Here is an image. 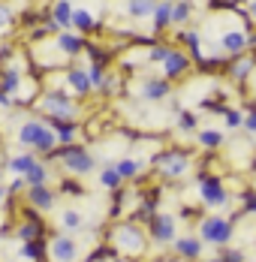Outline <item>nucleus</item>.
Returning <instances> with one entry per match:
<instances>
[{
    "label": "nucleus",
    "mask_w": 256,
    "mask_h": 262,
    "mask_svg": "<svg viewBox=\"0 0 256 262\" xmlns=\"http://www.w3.org/2000/svg\"><path fill=\"white\" fill-rule=\"evenodd\" d=\"M0 105H3V108H6V105H12V97H9V94H3V88H0Z\"/></svg>",
    "instance_id": "nucleus-43"
},
{
    "label": "nucleus",
    "mask_w": 256,
    "mask_h": 262,
    "mask_svg": "<svg viewBox=\"0 0 256 262\" xmlns=\"http://www.w3.org/2000/svg\"><path fill=\"white\" fill-rule=\"evenodd\" d=\"M244 130H247V133H253V136H256V112L244 115Z\"/></svg>",
    "instance_id": "nucleus-41"
},
{
    "label": "nucleus",
    "mask_w": 256,
    "mask_h": 262,
    "mask_svg": "<svg viewBox=\"0 0 256 262\" xmlns=\"http://www.w3.org/2000/svg\"><path fill=\"white\" fill-rule=\"evenodd\" d=\"M199 199H202L208 208H223L229 202V193H226V187L217 181V178H202L199 181Z\"/></svg>",
    "instance_id": "nucleus-9"
},
{
    "label": "nucleus",
    "mask_w": 256,
    "mask_h": 262,
    "mask_svg": "<svg viewBox=\"0 0 256 262\" xmlns=\"http://www.w3.org/2000/svg\"><path fill=\"white\" fill-rule=\"evenodd\" d=\"M67 81H70V88H73L76 94H88V91H94L88 70H81V67H70V70H67Z\"/></svg>",
    "instance_id": "nucleus-18"
},
{
    "label": "nucleus",
    "mask_w": 256,
    "mask_h": 262,
    "mask_svg": "<svg viewBox=\"0 0 256 262\" xmlns=\"http://www.w3.org/2000/svg\"><path fill=\"white\" fill-rule=\"evenodd\" d=\"M22 253H25L27 259H33V256H39V247H36V244H33V241H27L25 247H22Z\"/></svg>",
    "instance_id": "nucleus-40"
},
{
    "label": "nucleus",
    "mask_w": 256,
    "mask_h": 262,
    "mask_svg": "<svg viewBox=\"0 0 256 262\" xmlns=\"http://www.w3.org/2000/svg\"><path fill=\"white\" fill-rule=\"evenodd\" d=\"M223 121H226V127H229V130L244 127V115H241L238 108H226V112H223Z\"/></svg>",
    "instance_id": "nucleus-31"
},
{
    "label": "nucleus",
    "mask_w": 256,
    "mask_h": 262,
    "mask_svg": "<svg viewBox=\"0 0 256 262\" xmlns=\"http://www.w3.org/2000/svg\"><path fill=\"white\" fill-rule=\"evenodd\" d=\"M169 54H172V49H169V46H154L151 52H148V57H151L154 63H160V67H163Z\"/></svg>",
    "instance_id": "nucleus-32"
},
{
    "label": "nucleus",
    "mask_w": 256,
    "mask_h": 262,
    "mask_svg": "<svg viewBox=\"0 0 256 262\" xmlns=\"http://www.w3.org/2000/svg\"><path fill=\"white\" fill-rule=\"evenodd\" d=\"M232 232H235V226L226 217H220V214H211V217H205L202 223H199V238L208 241V244H217V247L229 244Z\"/></svg>",
    "instance_id": "nucleus-3"
},
{
    "label": "nucleus",
    "mask_w": 256,
    "mask_h": 262,
    "mask_svg": "<svg viewBox=\"0 0 256 262\" xmlns=\"http://www.w3.org/2000/svg\"><path fill=\"white\" fill-rule=\"evenodd\" d=\"M151 238L157 244H175V238H178V223H175V217L166 214V211H160L151 223Z\"/></svg>",
    "instance_id": "nucleus-8"
},
{
    "label": "nucleus",
    "mask_w": 256,
    "mask_h": 262,
    "mask_svg": "<svg viewBox=\"0 0 256 262\" xmlns=\"http://www.w3.org/2000/svg\"><path fill=\"white\" fill-rule=\"evenodd\" d=\"M36 163H39V160L33 157V154H12V157H9V163H6V169H9L12 175L25 178L27 172H30V169L36 166Z\"/></svg>",
    "instance_id": "nucleus-19"
},
{
    "label": "nucleus",
    "mask_w": 256,
    "mask_h": 262,
    "mask_svg": "<svg viewBox=\"0 0 256 262\" xmlns=\"http://www.w3.org/2000/svg\"><path fill=\"white\" fill-rule=\"evenodd\" d=\"M250 18L256 21V0H250Z\"/></svg>",
    "instance_id": "nucleus-46"
},
{
    "label": "nucleus",
    "mask_w": 256,
    "mask_h": 262,
    "mask_svg": "<svg viewBox=\"0 0 256 262\" xmlns=\"http://www.w3.org/2000/svg\"><path fill=\"white\" fill-rule=\"evenodd\" d=\"M88 76H91V84H94V88H97V84H100V81H102V76H105V73H102V67H100V63H94V67H91V73H88Z\"/></svg>",
    "instance_id": "nucleus-39"
},
{
    "label": "nucleus",
    "mask_w": 256,
    "mask_h": 262,
    "mask_svg": "<svg viewBox=\"0 0 256 262\" xmlns=\"http://www.w3.org/2000/svg\"><path fill=\"white\" fill-rule=\"evenodd\" d=\"M49 259L51 262H78V241L67 232L51 238L49 244Z\"/></svg>",
    "instance_id": "nucleus-7"
},
{
    "label": "nucleus",
    "mask_w": 256,
    "mask_h": 262,
    "mask_svg": "<svg viewBox=\"0 0 256 262\" xmlns=\"http://www.w3.org/2000/svg\"><path fill=\"white\" fill-rule=\"evenodd\" d=\"M57 226H60V232L73 235V232H78V229H84V217H81L78 208H63L60 217H57Z\"/></svg>",
    "instance_id": "nucleus-15"
},
{
    "label": "nucleus",
    "mask_w": 256,
    "mask_h": 262,
    "mask_svg": "<svg viewBox=\"0 0 256 262\" xmlns=\"http://www.w3.org/2000/svg\"><path fill=\"white\" fill-rule=\"evenodd\" d=\"M112 241H115V247L124 250L127 256H139V253L145 250V235H142V229H139L136 223H121V226L112 232Z\"/></svg>",
    "instance_id": "nucleus-4"
},
{
    "label": "nucleus",
    "mask_w": 256,
    "mask_h": 262,
    "mask_svg": "<svg viewBox=\"0 0 256 262\" xmlns=\"http://www.w3.org/2000/svg\"><path fill=\"white\" fill-rule=\"evenodd\" d=\"M25 181H27V187H46V184H49V169H46V163H36V166L25 175Z\"/></svg>",
    "instance_id": "nucleus-26"
},
{
    "label": "nucleus",
    "mask_w": 256,
    "mask_h": 262,
    "mask_svg": "<svg viewBox=\"0 0 256 262\" xmlns=\"http://www.w3.org/2000/svg\"><path fill=\"white\" fill-rule=\"evenodd\" d=\"M36 235H39V226H36V223H25V226L18 229V238H22V241H33Z\"/></svg>",
    "instance_id": "nucleus-35"
},
{
    "label": "nucleus",
    "mask_w": 256,
    "mask_h": 262,
    "mask_svg": "<svg viewBox=\"0 0 256 262\" xmlns=\"http://www.w3.org/2000/svg\"><path fill=\"white\" fill-rule=\"evenodd\" d=\"M15 142H22L25 148H33L39 154H51L57 148V136L46 121H25L15 133Z\"/></svg>",
    "instance_id": "nucleus-1"
},
{
    "label": "nucleus",
    "mask_w": 256,
    "mask_h": 262,
    "mask_svg": "<svg viewBox=\"0 0 256 262\" xmlns=\"http://www.w3.org/2000/svg\"><path fill=\"white\" fill-rule=\"evenodd\" d=\"M181 39H184V42L193 49V54H202V49H199V33H193V30H184V33H181Z\"/></svg>",
    "instance_id": "nucleus-34"
},
{
    "label": "nucleus",
    "mask_w": 256,
    "mask_h": 262,
    "mask_svg": "<svg viewBox=\"0 0 256 262\" xmlns=\"http://www.w3.org/2000/svg\"><path fill=\"white\" fill-rule=\"evenodd\" d=\"M94 25H97V15L91 12V9H76L73 12V27H76L78 33H88V30H94Z\"/></svg>",
    "instance_id": "nucleus-23"
},
{
    "label": "nucleus",
    "mask_w": 256,
    "mask_h": 262,
    "mask_svg": "<svg viewBox=\"0 0 256 262\" xmlns=\"http://www.w3.org/2000/svg\"><path fill=\"white\" fill-rule=\"evenodd\" d=\"M18 84H22V73L15 70V67H9V70H3V76H0V88H3V94H15L18 91Z\"/></svg>",
    "instance_id": "nucleus-25"
},
{
    "label": "nucleus",
    "mask_w": 256,
    "mask_h": 262,
    "mask_svg": "<svg viewBox=\"0 0 256 262\" xmlns=\"http://www.w3.org/2000/svg\"><path fill=\"white\" fill-rule=\"evenodd\" d=\"M157 172L163 178H184L190 172V157L181 154V151H166L157 157Z\"/></svg>",
    "instance_id": "nucleus-6"
},
{
    "label": "nucleus",
    "mask_w": 256,
    "mask_h": 262,
    "mask_svg": "<svg viewBox=\"0 0 256 262\" xmlns=\"http://www.w3.org/2000/svg\"><path fill=\"white\" fill-rule=\"evenodd\" d=\"M169 94H172L169 79H148V81H142V84L136 88V97L145 100V103H160V100H166Z\"/></svg>",
    "instance_id": "nucleus-10"
},
{
    "label": "nucleus",
    "mask_w": 256,
    "mask_h": 262,
    "mask_svg": "<svg viewBox=\"0 0 256 262\" xmlns=\"http://www.w3.org/2000/svg\"><path fill=\"white\" fill-rule=\"evenodd\" d=\"M97 88H100L102 94H112V91L118 88V79H115V76H102V81L97 84Z\"/></svg>",
    "instance_id": "nucleus-37"
},
{
    "label": "nucleus",
    "mask_w": 256,
    "mask_h": 262,
    "mask_svg": "<svg viewBox=\"0 0 256 262\" xmlns=\"http://www.w3.org/2000/svg\"><path fill=\"white\" fill-rule=\"evenodd\" d=\"M0 175H3V169H0Z\"/></svg>",
    "instance_id": "nucleus-49"
},
{
    "label": "nucleus",
    "mask_w": 256,
    "mask_h": 262,
    "mask_svg": "<svg viewBox=\"0 0 256 262\" xmlns=\"http://www.w3.org/2000/svg\"><path fill=\"white\" fill-rule=\"evenodd\" d=\"M187 67H190V60H187V54L184 52H172L166 57V63H163V76L166 79H178L187 73Z\"/></svg>",
    "instance_id": "nucleus-16"
},
{
    "label": "nucleus",
    "mask_w": 256,
    "mask_h": 262,
    "mask_svg": "<svg viewBox=\"0 0 256 262\" xmlns=\"http://www.w3.org/2000/svg\"><path fill=\"white\" fill-rule=\"evenodd\" d=\"M247 211H253L256 214V196H247Z\"/></svg>",
    "instance_id": "nucleus-45"
},
{
    "label": "nucleus",
    "mask_w": 256,
    "mask_h": 262,
    "mask_svg": "<svg viewBox=\"0 0 256 262\" xmlns=\"http://www.w3.org/2000/svg\"><path fill=\"white\" fill-rule=\"evenodd\" d=\"M6 196H9V187H6V184L0 181V205H3V202H6Z\"/></svg>",
    "instance_id": "nucleus-44"
},
{
    "label": "nucleus",
    "mask_w": 256,
    "mask_h": 262,
    "mask_svg": "<svg viewBox=\"0 0 256 262\" xmlns=\"http://www.w3.org/2000/svg\"><path fill=\"white\" fill-rule=\"evenodd\" d=\"M39 108H46L49 118H57V121H73L78 115V105L67 91H46L39 97Z\"/></svg>",
    "instance_id": "nucleus-2"
},
{
    "label": "nucleus",
    "mask_w": 256,
    "mask_h": 262,
    "mask_svg": "<svg viewBox=\"0 0 256 262\" xmlns=\"http://www.w3.org/2000/svg\"><path fill=\"white\" fill-rule=\"evenodd\" d=\"M25 187H27L25 178H15V181L9 184V193H18V190H25Z\"/></svg>",
    "instance_id": "nucleus-42"
},
{
    "label": "nucleus",
    "mask_w": 256,
    "mask_h": 262,
    "mask_svg": "<svg viewBox=\"0 0 256 262\" xmlns=\"http://www.w3.org/2000/svg\"><path fill=\"white\" fill-rule=\"evenodd\" d=\"M73 12H76V6L70 0H54V6H51V25L57 27V30L73 27Z\"/></svg>",
    "instance_id": "nucleus-12"
},
{
    "label": "nucleus",
    "mask_w": 256,
    "mask_h": 262,
    "mask_svg": "<svg viewBox=\"0 0 256 262\" xmlns=\"http://www.w3.org/2000/svg\"><path fill=\"white\" fill-rule=\"evenodd\" d=\"M190 12H193V9H190V3H187V0H184V3H172V25H187V21H190Z\"/></svg>",
    "instance_id": "nucleus-29"
},
{
    "label": "nucleus",
    "mask_w": 256,
    "mask_h": 262,
    "mask_svg": "<svg viewBox=\"0 0 256 262\" xmlns=\"http://www.w3.org/2000/svg\"><path fill=\"white\" fill-rule=\"evenodd\" d=\"M46 124L54 130V136H57V145H70V142L78 136V127L73 124V121H57V118H49Z\"/></svg>",
    "instance_id": "nucleus-17"
},
{
    "label": "nucleus",
    "mask_w": 256,
    "mask_h": 262,
    "mask_svg": "<svg viewBox=\"0 0 256 262\" xmlns=\"http://www.w3.org/2000/svg\"><path fill=\"white\" fill-rule=\"evenodd\" d=\"M27 202H30L33 208H39V211H51L57 199H54L51 187H27Z\"/></svg>",
    "instance_id": "nucleus-13"
},
{
    "label": "nucleus",
    "mask_w": 256,
    "mask_h": 262,
    "mask_svg": "<svg viewBox=\"0 0 256 262\" xmlns=\"http://www.w3.org/2000/svg\"><path fill=\"white\" fill-rule=\"evenodd\" d=\"M172 247H175L178 259L193 262V259H199V256H202V238H196V235H178Z\"/></svg>",
    "instance_id": "nucleus-11"
},
{
    "label": "nucleus",
    "mask_w": 256,
    "mask_h": 262,
    "mask_svg": "<svg viewBox=\"0 0 256 262\" xmlns=\"http://www.w3.org/2000/svg\"><path fill=\"white\" fill-rule=\"evenodd\" d=\"M112 166L118 169L121 178H136L142 172V160H136V157H121L118 163H112Z\"/></svg>",
    "instance_id": "nucleus-24"
},
{
    "label": "nucleus",
    "mask_w": 256,
    "mask_h": 262,
    "mask_svg": "<svg viewBox=\"0 0 256 262\" xmlns=\"http://www.w3.org/2000/svg\"><path fill=\"white\" fill-rule=\"evenodd\" d=\"M169 262H187V259H169Z\"/></svg>",
    "instance_id": "nucleus-48"
},
{
    "label": "nucleus",
    "mask_w": 256,
    "mask_h": 262,
    "mask_svg": "<svg viewBox=\"0 0 256 262\" xmlns=\"http://www.w3.org/2000/svg\"><path fill=\"white\" fill-rule=\"evenodd\" d=\"M12 27V9L6 3H0V33H6Z\"/></svg>",
    "instance_id": "nucleus-33"
},
{
    "label": "nucleus",
    "mask_w": 256,
    "mask_h": 262,
    "mask_svg": "<svg viewBox=\"0 0 256 262\" xmlns=\"http://www.w3.org/2000/svg\"><path fill=\"white\" fill-rule=\"evenodd\" d=\"M250 70H253V60H250V57H244V60H238V63H235V67H232V79H247V76H250Z\"/></svg>",
    "instance_id": "nucleus-30"
},
{
    "label": "nucleus",
    "mask_w": 256,
    "mask_h": 262,
    "mask_svg": "<svg viewBox=\"0 0 256 262\" xmlns=\"http://www.w3.org/2000/svg\"><path fill=\"white\" fill-rule=\"evenodd\" d=\"M60 166L73 175H91L97 169V160L94 154H88L84 148H63L60 151Z\"/></svg>",
    "instance_id": "nucleus-5"
},
{
    "label": "nucleus",
    "mask_w": 256,
    "mask_h": 262,
    "mask_svg": "<svg viewBox=\"0 0 256 262\" xmlns=\"http://www.w3.org/2000/svg\"><path fill=\"white\" fill-rule=\"evenodd\" d=\"M169 25H172V0H163L154 6V30H163Z\"/></svg>",
    "instance_id": "nucleus-22"
},
{
    "label": "nucleus",
    "mask_w": 256,
    "mask_h": 262,
    "mask_svg": "<svg viewBox=\"0 0 256 262\" xmlns=\"http://www.w3.org/2000/svg\"><path fill=\"white\" fill-rule=\"evenodd\" d=\"M199 145L202 148H220L223 145V133L220 130H199Z\"/></svg>",
    "instance_id": "nucleus-28"
},
{
    "label": "nucleus",
    "mask_w": 256,
    "mask_h": 262,
    "mask_svg": "<svg viewBox=\"0 0 256 262\" xmlns=\"http://www.w3.org/2000/svg\"><path fill=\"white\" fill-rule=\"evenodd\" d=\"M178 127H181V130H196V115L181 112V115H178Z\"/></svg>",
    "instance_id": "nucleus-36"
},
{
    "label": "nucleus",
    "mask_w": 256,
    "mask_h": 262,
    "mask_svg": "<svg viewBox=\"0 0 256 262\" xmlns=\"http://www.w3.org/2000/svg\"><path fill=\"white\" fill-rule=\"evenodd\" d=\"M121 181H124V178L118 175V169H115L112 163H109V166L100 172V187H102V190H118V187H121Z\"/></svg>",
    "instance_id": "nucleus-27"
},
{
    "label": "nucleus",
    "mask_w": 256,
    "mask_h": 262,
    "mask_svg": "<svg viewBox=\"0 0 256 262\" xmlns=\"http://www.w3.org/2000/svg\"><path fill=\"white\" fill-rule=\"evenodd\" d=\"M109 262H127V259H109Z\"/></svg>",
    "instance_id": "nucleus-47"
},
{
    "label": "nucleus",
    "mask_w": 256,
    "mask_h": 262,
    "mask_svg": "<svg viewBox=\"0 0 256 262\" xmlns=\"http://www.w3.org/2000/svg\"><path fill=\"white\" fill-rule=\"evenodd\" d=\"M220 262H244V253H241L238 247H232V250H226V253L220 256Z\"/></svg>",
    "instance_id": "nucleus-38"
},
{
    "label": "nucleus",
    "mask_w": 256,
    "mask_h": 262,
    "mask_svg": "<svg viewBox=\"0 0 256 262\" xmlns=\"http://www.w3.org/2000/svg\"><path fill=\"white\" fill-rule=\"evenodd\" d=\"M220 49L226 54H241L247 49V33L244 30H226V33H220Z\"/></svg>",
    "instance_id": "nucleus-14"
},
{
    "label": "nucleus",
    "mask_w": 256,
    "mask_h": 262,
    "mask_svg": "<svg viewBox=\"0 0 256 262\" xmlns=\"http://www.w3.org/2000/svg\"><path fill=\"white\" fill-rule=\"evenodd\" d=\"M54 42H57V49H60V52L70 54V57H73V54H78L81 49H84L81 36H78V33H67V30H63V33H60V36H57Z\"/></svg>",
    "instance_id": "nucleus-20"
},
{
    "label": "nucleus",
    "mask_w": 256,
    "mask_h": 262,
    "mask_svg": "<svg viewBox=\"0 0 256 262\" xmlns=\"http://www.w3.org/2000/svg\"><path fill=\"white\" fill-rule=\"evenodd\" d=\"M154 0H127V15L130 18H136V21H142V18H148L154 15Z\"/></svg>",
    "instance_id": "nucleus-21"
}]
</instances>
